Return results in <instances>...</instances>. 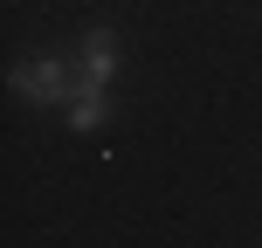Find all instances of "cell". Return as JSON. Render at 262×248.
<instances>
[{
	"label": "cell",
	"mask_w": 262,
	"mask_h": 248,
	"mask_svg": "<svg viewBox=\"0 0 262 248\" xmlns=\"http://www.w3.org/2000/svg\"><path fill=\"white\" fill-rule=\"evenodd\" d=\"M104 118H111V90H104V83H76V97H69V131L90 138Z\"/></svg>",
	"instance_id": "cell-3"
},
{
	"label": "cell",
	"mask_w": 262,
	"mask_h": 248,
	"mask_svg": "<svg viewBox=\"0 0 262 248\" xmlns=\"http://www.w3.org/2000/svg\"><path fill=\"white\" fill-rule=\"evenodd\" d=\"M111 69H118V35L111 28H90L83 35V55H76V83H104L111 90Z\"/></svg>",
	"instance_id": "cell-2"
},
{
	"label": "cell",
	"mask_w": 262,
	"mask_h": 248,
	"mask_svg": "<svg viewBox=\"0 0 262 248\" xmlns=\"http://www.w3.org/2000/svg\"><path fill=\"white\" fill-rule=\"evenodd\" d=\"M14 90H21L28 104H69V97H76V69L55 62V55H35V62L14 69Z\"/></svg>",
	"instance_id": "cell-1"
}]
</instances>
